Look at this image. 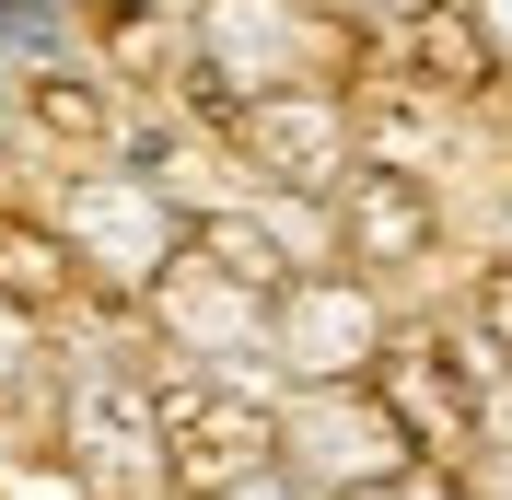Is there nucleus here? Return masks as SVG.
Here are the masks:
<instances>
[{
  "instance_id": "f257e3e1",
  "label": "nucleus",
  "mask_w": 512,
  "mask_h": 500,
  "mask_svg": "<svg viewBox=\"0 0 512 500\" xmlns=\"http://www.w3.org/2000/svg\"><path fill=\"white\" fill-rule=\"evenodd\" d=\"M152 396H163V477L175 500H222L245 466L280 454V396L256 373H222V361H152Z\"/></svg>"
},
{
  "instance_id": "f03ea898",
  "label": "nucleus",
  "mask_w": 512,
  "mask_h": 500,
  "mask_svg": "<svg viewBox=\"0 0 512 500\" xmlns=\"http://www.w3.org/2000/svg\"><path fill=\"white\" fill-rule=\"evenodd\" d=\"M152 361L163 349L140 338L128 361H82L70 373V407H59V454L94 500H163V396H152Z\"/></svg>"
},
{
  "instance_id": "7ed1b4c3",
  "label": "nucleus",
  "mask_w": 512,
  "mask_h": 500,
  "mask_svg": "<svg viewBox=\"0 0 512 500\" xmlns=\"http://www.w3.org/2000/svg\"><path fill=\"white\" fill-rule=\"evenodd\" d=\"M280 466L315 500H350V489H384L396 466H419V442L384 407L373 373L361 384H280Z\"/></svg>"
},
{
  "instance_id": "20e7f679",
  "label": "nucleus",
  "mask_w": 512,
  "mask_h": 500,
  "mask_svg": "<svg viewBox=\"0 0 512 500\" xmlns=\"http://www.w3.org/2000/svg\"><path fill=\"white\" fill-rule=\"evenodd\" d=\"M384 338H396V303H384V280H361L350 256L280 280V303H268V361H280V384H361L384 361Z\"/></svg>"
},
{
  "instance_id": "39448f33",
  "label": "nucleus",
  "mask_w": 512,
  "mask_h": 500,
  "mask_svg": "<svg viewBox=\"0 0 512 500\" xmlns=\"http://www.w3.org/2000/svg\"><path fill=\"white\" fill-rule=\"evenodd\" d=\"M222 140H233V163H245L256 187L326 198L361 163V105H350V82H280V94H245V105H233Z\"/></svg>"
},
{
  "instance_id": "423d86ee",
  "label": "nucleus",
  "mask_w": 512,
  "mask_h": 500,
  "mask_svg": "<svg viewBox=\"0 0 512 500\" xmlns=\"http://www.w3.org/2000/svg\"><path fill=\"white\" fill-rule=\"evenodd\" d=\"M326 221H338V256H350L361 280H408V268H431L443 256V198H431V175L396 152H361L338 187H326Z\"/></svg>"
},
{
  "instance_id": "0eeeda50",
  "label": "nucleus",
  "mask_w": 512,
  "mask_h": 500,
  "mask_svg": "<svg viewBox=\"0 0 512 500\" xmlns=\"http://www.w3.org/2000/svg\"><path fill=\"white\" fill-rule=\"evenodd\" d=\"M396 59H408L419 94H489V82H501V47L478 35V12H466V0H419L408 35H396Z\"/></svg>"
},
{
  "instance_id": "6e6552de",
  "label": "nucleus",
  "mask_w": 512,
  "mask_h": 500,
  "mask_svg": "<svg viewBox=\"0 0 512 500\" xmlns=\"http://www.w3.org/2000/svg\"><path fill=\"white\" fill-rule=\"evenodd\" d=\"M454 314H466V326H478V338L512 361V256H489L478 280H466V303H454Z\"/></svg>"
}]
</instances>
